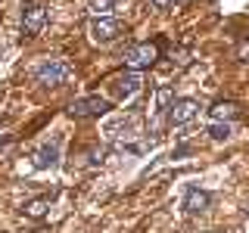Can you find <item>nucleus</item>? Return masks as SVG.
<instances>
[{
  "instance_id": "2eb2a0df",
  "label": "nucleus",
  "mask_w": 249,
  "mask_h": 233,
  "mask_svg": "<svg viewBox=\"0 0 249 233\" xmlns=\"http://www.w3.org/2000/svg\"><path fill=\"white\" fill-rule=\"evenodd\" d=\"M237 56L243 59V62H249V41H246V44H240V53H237Z\"/></svg>"
},
{
  "instance_id": "9d476101",
  "label": "nucleus",
  "mask_w": 249,
  "mask_h": 233,
  "mask_svg": "<svg viewBox=\"0 0 249 233\" xmlns=\"http://www.w3.org/2000/svg\"><path fill=\"white\" fill-rule=\"evenodd\" d=\"M209 112H212L215 121H233V118L240 115V106H237V103H215Z\"/></svg>"
},
{
  "instance_id": "9b49d317",
  "label": "nucleus",
  "mask_w": 249,
  "mask_h": 233,
  "mask_svg": "<svg viewBox=\"0 0 249 233\" xmlns=\"http://www.w3.org/2000/svg\"><path fill=\"white\" fill-rule=\"evenodd\" d=\"M171 103H175V90H171L168 84H162V87L156 90V109L153 112H165V109H171Z\"/></svg>"
},
{
  "instance_id": "f257e3e1",
  "label": "nucleus",
  "mask_w": 249,
  "mask_h": 233,
  "mask_svg": "<svg viewBox=\"0 0 249 233\" xmlns=\"http://www.w3.org/2000/svg\"><path fill=\"white\" fill-rule=\"evenodd\" d=\"M159 59V47L156 44H131L128 50H124V66L131 68V72H140V68H150L153 62Z\"/></svg>"
},
{
  "instance_id": "0eeeda50",
  "label": "nucleus",
  "mask_w": 249,
  "mask_h": 233,
  "mask_svg": "<svg viewBox=\"0 0 249 233\" xmlns=\"http://www.w3.org/2000/svg\"><path fill=\"white\" fill-rule=\"evenodd\" d=\"M140 87H143V78H140V72H128V75L115 78V90H119V97H122V100L134 97Z\"/></svg>"
},
{
  "instance_id": "6e6552de",
  "label": "nucleus",
  "mask_w": 249,
  "mask_h": 233,
  "mask_svg": "<svg viewBox=\"0 0 249 233\" xmlns=\"http://www.w3.org/2000/svg\"><path fill=\"white\" fill-rule=\"evenodd\" d=\"M209 208V193L206 190H187V199H184V212L187 215H199V212H206Z\"/></svg>"
},
{
  "instance_id": "1a4fd4ad",
  "label": "nucleus",
  "mask_w": 249,
  "mask_h": 233,
  "mask_svg": "<svg viewBox=\"0 0 249 233\" xmlns=\"http://www.w3.org/2000/svg\"><path fill=\"white\" fill-rule=\"evenodd\" d=\"M56 162H59V146L56 143H44L41 150L35 152V168H41V171L44 168H53Z\"/></svg>"
},
{
  "instance_id": "423d86ee",
  "label": "nucleus",
  "mask_w": 249,
  "mask_h": 233,
  "mask_svg": "<svg viewBox=\"0 0 249 233\" xmlns=\"http://www.w3.org/2000/svg\"><path fill=\"white\" fill-rule=\"evenodd\" d=\"M199 115V103L196 100H175L168 109V121L171 124H187V121H193Z\"/></svg>"
},
{
  "instance_id": "f03ea898",
  "label": "nucleus",
  "mask_w": 249,
  "mask_h": 233,
  "mask_svg": "<svg viewBox=\"0 0 249 233\" xmlns=\"http://www.w3.org/2000/svg\"><path fill=\"white\" fill-rule=\"evenodd\" d=\"M35 78H37V84H44V87H59V84L69 78V62L66 59H44L41 66L35 68Z\"/></svg>"
},
{
  "instance_id": "f8f14e48",
  "label": "nucleus",
  "mask_w": 249,
  "mask_h": 233,
  "mask_svg": "<svg viewBox=\"0 0 249 233\" xmlns=\"http://www.w3.org/2000/svg\"><path fill=\"white\" fill-rule=\"evenodd\" d=\"M206 134L212 137V140H218V143H221V140H228V137L233 134V128H231V121H212Z\"/></svg>"
},
{
  "instance_id": "dca6fc26",
  "label": "nucleus",
  "mask_w": 249,
  "mask_h": 233,
  "mask_svg": "<svg viewBox=\"0 0 249 233\" xmlns=\"http://www.w3.org/2000/svg\"><path fill=\"white\" fill-rule=\"evenodd\" d=\"M168 3H171V0H153V6H159V10H165Z\"/></svg>"
},
{
  "instance_id": "7ed1b4c3",
  "label": "nucleus",
  "mask_w": 249,
  "mask_h": 233,
  "mask_svg": "<svg viewBox=\"0 0 249 233\" xmlns=\"http://www.w3.org/2000/svg\"><path fill=\"white\" fill-rule=\"evenodd\" d=\"M44 22H47V6H44V3L31 0V3L22 6V34H25V37L41 34Z\"/></svg>"
},
{
  "instance_id": "39448f33",
  "label": "nucleus",
  "mask_w": 249,
  "mask_h": 233,
  "mask_svg": "<svg viewBox=\"0 0 249 233\" xmlns=\"http://www.w3.org/2000/svg\"><path fill=\"white\" fill-rule=\"evenodd\" d=\"M88 31H90V41H93V44H112L115 37H119L122 25H119L115 19H93Z\"/></svg>"
},
{
  "instance_id": "ddd939ff",
  "label": "nucleus",
  "mask_w": 249,
  "mask_h": 233,
  "mask_svg": "<svg viewBox=\"0 0 249 233\" xmlns=\"http://www.w3.org/2000/svg\"><path fill=\"white\" fill-rule=\"evenodd\" d=\"M47 208H50V202H47V199H31V202H25V215L35 217V221H41V217L47 215Z\"/></svg>"
},
{
  "instance_id": "4468645a",
  "label": "nucleus",
  "mask_w": 249,
  "mask_h": 233,
  "mask_svg": "<svg viewBox=\"0 0 249 233\" xmlns=\"http://www.w3.org/2000/svg\"><path fill=\"white\" fill-rule=\"evenodd\" d=\"M115 10V0H90L93 19H109V13Z\"/></svg>"
},
{
  "instance_id": "20e7f679",
  "label": "nucleus",
  "mask_w": 249,
  "mask_h": 233,
  "mask_svg": "<svg viewBox=\"0 0 249 233\" xmlns=\"http://www.w3.org/2000/svg\"><path fill=\"white\" fill-rule=\"evenodd\" d=\"M106 112H109V100L103 97H81L69 106L72 118H97V115H106Z\"/></svg>"
}]
</instances>
